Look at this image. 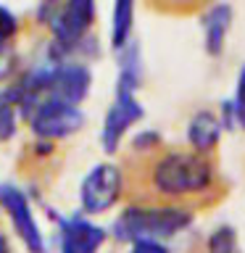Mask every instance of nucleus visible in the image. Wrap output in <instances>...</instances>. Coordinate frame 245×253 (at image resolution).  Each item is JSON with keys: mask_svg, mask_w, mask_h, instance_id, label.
I'll use <instances>...</instances> for the list:
<instances>
[{"mask_svg": "<svg viewBox=\"0 0 245 253\" xmlns=\"http://www.w3.org/2000/svg\"><path fill=\"white\" fill-rule=\"evenodd\" d=\"M126 201L177 206L203 211L227 195L216 156L195 153L193 148L161 145L145 156H126Z\"/></svg>", "mask_w": 245, "mask_h": 253, "instance_id": "obj_1", "label": "nucleus"}, {"mask_svg": "<svg viewBox=\"0 0 245 253\" xmlns=\"http://www.w3.org/2000/svg\"><path fill=\"white\" fill-rule=\"evenodd\" d=\"M195 213L177 206H156V203H134L126 201L111 224V237L122 245L134 240H161L169 243L171 237L182 235L193 227Z\"/></svg>", "mask_w": 245, "mask_h": 253, "instance_id": "obj_2", "label": "nucleus"}, {"mask_svg": "<svg viewBox=\"0 0 245 253\" xmlns=\"http://www.w3.org/2000/svg\"><path fill=\"white\" fill-rule=\"evenodd\" d=\"M119 203H126V171L119 161H100L79 182V211L87 216H103Z\"/></svg>", "mask_w": 245, "mask_h": 253, "instance_id": "obj_3", "label": "nucleus"}, {"mask_svg": "<svg viewBox=\"0 0 245 253\" xmlns=\"http://www.w3.org/2000/svg\"><path fill=\"white\" fill-rule=\"evenodd\" d=\"M137 87L114 82V98H111L100 124V148L106 156H116L124 148V140L132 134V129L145 119L142 100L137 98Z\"/></svg>", "mask_w": 245, "mask_h": 253, "instance_id": "obj_4", "label": "nucleus"}, {"mask_svg": "<svg viewBox=\"0 0 245 253\" xmlns=\"http://www.w3.org/2000/svg\"><path fill=\"white\" fill-rule=\"evenodd\" d=\"M24 124L29 126V134L35 140L63 142L84 129L87 114L82 106H71V103L55 100V98H45L29 111Z\"/></svg>", "mask_w": 245, "mask_h": 253, "instance_id": "obj_5", "label": "nucleus"}, {"mask_svg": "<svg viewBox=\"0 0 245 253\" xmlns=\"http://www.w3.org/2000/svg\"><path fill=\"white\" fill-rule=\"evenodd\" d=\"M0 211L11 221V229L19 237V243L24 245V251L27 253H47L45 232L37 224L35 206H32V198L27 190L13 185V182H3L0 185Z\"/></svg>", "mask_w": 245, "mask_h": 253, "instance_id": "obj_6", "label": "nucleus"}, {"mask_svg": "<svg viewBox=\"0 0 245 253\" xmlns=\"http://www.w3.org/2000/svg\"><path fill=\"white\" fill-rule=\"evenodd\" d=\"M55 253H100L108 232L92 221V216L77 211L71 216L55 213Z\"/></svg>", "mask_w": 245, "mask_h": 253, "instance_id": "obj_7", "label": "nucleus"}, {"mask_svg": "<svg viewBox=\"0 0 245 253\" xmlns=\"http://www.w3.org/2000/svg\"><path fill=\"white\" fill-rule=\"evenodd\" d=\"M90 92H92V66L87 61H79V58L50 61L47 98L71 103V106H82V103L90 98Z\"/></svg>", "mask_w": 245, "mask_h": 253, "instance_id": "obj_8", "label": "nucleus"}, {"mask_svg": "<svg viewBox=\"0 0 245 253\" xmlns=\"http://www.w3.org/2000/svg\"><path fill=\"white\" fill-rule=\"evenodd\" d=\"M235 24V8L227 0H213L201 11V35H203V53L208 58H221L227 50V40Z\"/></svg>", "mask_w": 245, "mask_h": 253, "instance_id": "obj_9", "label": "nucleus"}, {"mask_svg": "<svg viewBox=\"0 0 245 253\" xmlns=\"http://www.w3.org/2000/svg\"><path fill=\"white\" fill-rule=\"evenodd\" d=\"M221 134L224 126H221V119L216 111L211 108H198L193 116L187 119V126H185V145L193 148L195 153H203V156H216L219 150V142H221Z\"/></svg>", "mask_w": 245, "mask_h": 253, "instance_id": "obj_10", "label": "nucleus"}, {"mask_svg": "<svg viewBox=\"0 0 245 253\" xmlns=\"http://www.w3.org/2000/svg\"><path fill=\"white\" fill-rule=\"evenodd\" d=\"M134 11H137V0H111L108 45L114 53L134 40Z\"/></svg>", "mask_w": 245, "mask_h": 253, "instance_id": "obj_11", "label": "nucleus"}, {"mask_svg": "<svg viewBox=\"0 0 245 253\" xmlns=\"http://www.w3.org/2000/svg\"><path fill=\"white\" fill-rule=\"evenodd\" d=\"M195 253H243L240 248V237L232 224H219L213 227L208 235L198 243Z\"/></svg>", "mask_w": 245, "mask_h": 253, "instance_id": "obj_12", "label": "nucleus"}, {"mask_svg": "<svg viewBox=\"0 0 245 253\" xmlns=\"http://www.w3.org/2000/svg\"><path fill=\"white\" fill-rule=\"evenodd\" d=\"M24 122L19 106L11 98V92L5 90V84H0V145L13 142V137L19 134V126Z\"/></svg>", "mask_w": 245, "mask_h": 253, "instance_id": "obj_13", "label": "nucleus"}, {"mask_svg": "<svg viewBox=\"0 0 245 253\" xmlns=\"http://www.w3.org/2000/svg\"><path fill=\"white\" fill-rule=\"evenodd\" d=\"M145 3L158 13H169V16H182V13H198L205 5H211L213 0H145Z\"/></svg>", "mask_w": 245, "mask_h": 253, "instance_id": "obj_14", "label": "nucleus"}, {"mask_svg": "<svg viewBox=\"0 0 245 253\" xmlns=\"http://www.w3.org/2000/svg\"><path fill=\"white\" fill-rule=\"evenodd\" d=\"M21 37V19L19 13H13L5 3H0V45L16 47Z\"/></svg>", "mask_w": 245, "mask_h": 253, "instance_id": "obj_15", "label": "nucleus"}, {"mask_svg": "<svg viewBox=\"0 0 245 253\" xmlns=\"http://www.w3.org/2000/svg\"><path fill=\"white\" fill-rule=\"evenodd\" d=\"M161 145H163L161 132H156V129H140V132H134L132 137H129V153H126V156H145V153L158 150Z\"/></svg>", "mask_w": 245, "mask_h": 253, "instance_id": "obj_16", "label": "nucleus"}, {"mask_svg": "<svg viewBox=\"0 0 245 253\" xmlns=\"http://www.w3.org/2000/svg\"><path fill=\"white\" fill-rule=\"evenodd\" d=\"M235 108V116H237V126H240V132H245V63L240 69H237V77H235V92L232 98H229Z\"/></svg>", "mask_w": 245, "mask_h": 253, "instance_id": "obj_17", "label": "nucleus"}, {"mask_svg": "<svg viewBox=\"0 0 245 253\" xmlns=\"http://www.w3.org/2000/svg\"><path fill=\"white\" fill-rule=\"evenodd\" d=\"M126 253H169V245L161 240H134L126 245Z\"/></svg>", "mask_w": 245, "mask_h": 253, "instance_id": "obj_18", "label": "nucleus"}, {"mask_svg": "<svg viewBox=\"0 0 245 253\" xmlns=\"http://www.w3.org/2000/svg\"><path fill=\"white\" fill-rule=\"evenodd\" d=\"M0 253H13V251H11V243H8V237H5V232H0Z\"/></svg>", "mask_w": 245, "mask_h": 253, "instance_id": "obj_19", "label": "nucleus"}]
</instances>
